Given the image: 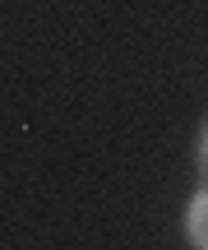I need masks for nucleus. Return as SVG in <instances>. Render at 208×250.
Listing matches in <instances>:
<instances>
[{"label": "nucleus", "mask_w": 208, "mask_h": 250, "mask_svg": "<svg viewBox=\"0 0 208 250\" xmlns=\"http://www.w3.org/2000/svg\"><path fill=\"white\" fill-rule=\"evenodd\" d=\"M185 232H190V241H194V246H204V250H208V190L190 199V213H185Z\"/></svg>", "instance_id": "f257e3e1"}, {"label": "nucleus", "mask_w": 208, "mask_h": 250, "mask_svg": "<svg viewBox=\"0 0 208 250\" xmlns=\"http://www.w3.org/2000/svg\"><path fill=\"white\" fill-rule=\"evenodd\" d=\"M199 158H204V171H208V125H204V134H199Z\"/></svg>", "instance_id": "f03ea898"}, {"label": "nucleus", "mask_w": 208, "mask_h": 250, "mask_svg": "<svg viewBox=\"0 0 208 250\" xmlns=\"http://www.w3.org/2000/svg\"><path fill=\"white\" fill-rule=\"evenodd\" d=\"M204 176H208V171H204Z\"/></svg>", "instance_id": "7ed1b4c3"}]
</instances>
